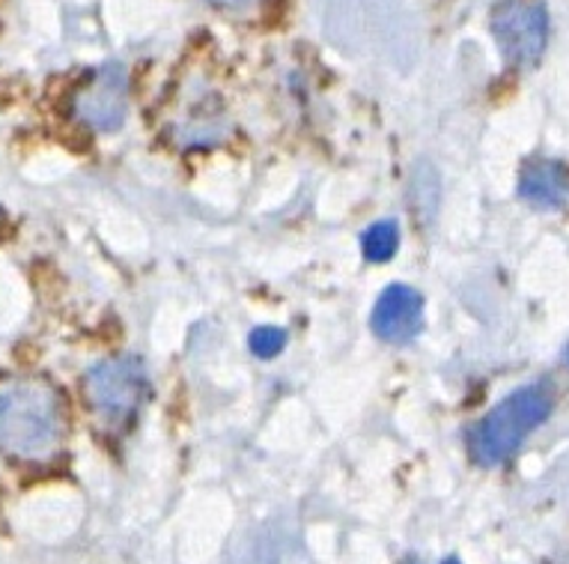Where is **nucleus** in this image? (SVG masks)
<instances>
[{"instance_id":"1","label":"nucleus","mask_w":569,"mask_h":564,"mask_svg":"<svg viewBox=\"0 0 569 564\" xmlns=\"http://www.w3.org/2000/svg\"><path fill=\"white\" fill-rule=\"evenodd\" d=\"M63 443V404L46 383L0 388V452L19 461H46Z\"/></svg>"},{"instance_id":"2","label":"nucleus","mask_w":569,"mask_h":564,"mask_svg":"<svg viewBox=\"0 0 569 564\" xmlns=\"http://www.w3.org/2000/svg\"><path fill=\"white\" fill-rule=\"evenodd\" d=\"M551 413V388L537 386L519 388L513 395L495 406L483 422L477 424L468 439L471 457L480 466H498L513 457L516 448L531 436L537 424H542Z\"/></svg>"},{"instance_id":"3","label":"nucleus","mask_w":569,"mask_h":564,"mask_svg":"<svg viewBox=\"0 0 569 564\" xmlns=\"http://www.w3.org/2000/svg\"><path fill=\"white\" fill-rule=\"evenodd\" d=\"M87 400L111 422H126L138 413L147 397V367L140 358H108L90 367L84 379Z\"/></svg>"},{"instance_id":"4","label":"nucleus","mask_w":569,"mask_h":564,"mask_svg":"<svg viewBox=\"0 0 569 564\" xmlns=\"http://www.w3.org/2000/svg\"><path fill=\"white\" fill-rule=\"evenodd\" d=\"M495 42L510 67L528 69L546 51L549 19L540 0H505L492 12Z\"/></svg>"},{"instance_id":"5","label":"nucleus","mask_w":569,"mask_h":564,"mask_svg":"<svg viewBox=\"0 0 569 564\" xmlns=\"http://www.w3.org/2000/svg\"><path fill=\"white\" fill-rule=\"evenodd\" d=\"M129 108V78L120 63H108L93 76V81L78 90L72 113L78 120L96 129V132H113L120 129Z\"/></svg>"},{"instance_id":"6","label":"nucleus","mask_w":569,"mask_h":564,"mask_svg":"<svg viewBox=\"0 0 569 564\" xmlns=\"http://www.w3.org/2000/svg\"><path fill=\"white\" fill-rule=\"evenodd\" d=\"M423 329V299L409 284H391L373 308V332L382 340L406 344Z\"/></svg>"},{"instance_id":"7","label":"nucleus","mask_w":569,"mask_h":564,"mask_svg":"<svg viewBox=\"0 0 569 564\" xmlns=\"http://www.w3.org/2000/svg\"><path fill=\"white\" fill-rule=\"evenodd\" d=\"M567 191V174L555 161H531L519 179V195L537 207H558Z\"/></svg>"},{"instance_id":"8","label":"nucleus","mask_w":569,"mask_h":564,"mask_svg":"<svg viewBox=\"0 0 569 564\" xmlns=\"http://www.w3.org/2000/svg\"><path fill=\"white\" fill-rule=\"evenodd\" d=\"M365 245V257L370 264H385V260H391L397 255V248H400V234H397V225L393 221H379L365 234L361 239Z\"/></svg>"},{"instance_id":"9","label":"nucleus","mask_w":569,"mask_h":564,"mask_svg":"<svg viewBox=\"0 0 569 564\" xmlns=\"http://www.w3.org/2000/svg\"><path fill=\"white\" fill-rule=\"evenodd\" d=\"M251 353L260 358H274L280 349L287 347V332L278 329V326H260V329L251 332Z\"/></svg>"},{"instance_id":"10","label":"nucleus","mask_w":569,"mask_h":564,"mask_svg":"<svg viewBox=\"0 0 569 564\" xmlns=\"http://www.w3.org/2000/svg\"><path fill=\"white\" fill-rule=\"evenodd\" d=\"M218 7H233V10H239V7H248V3H253V0H216Z\"/></svg>"},{"instance_id":"11","label":"nucleus","mask_w":569,"mask_h":564,"mask_svg":"<svg viewBox=\"0 0 569 564\" xmlns=\"http://www.w3.org/2000/svg\"><path fill=\"white\" fill-rule=\"evenodd\" d=\"M445 564H459V562H445Z\"/></svg>"},{"instance_id":"12","label":"nucleus","mask_w":569,"mask_h":564,"mask_svg":"<svg viewBox=\"0 0 569 564\" xmlns=\"http://www.w3.org/2000/svg\"><path fill=\"white\" fill-rule=\"evenodd\" d=\"M567 362H569V353H567Z\"/></svg>"}]
</instances>
